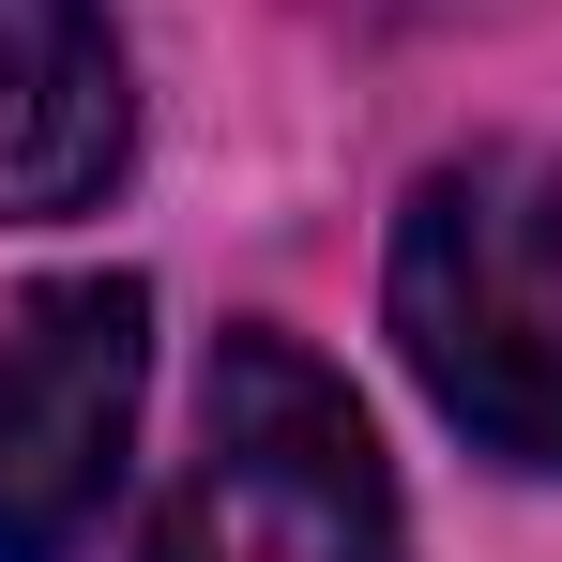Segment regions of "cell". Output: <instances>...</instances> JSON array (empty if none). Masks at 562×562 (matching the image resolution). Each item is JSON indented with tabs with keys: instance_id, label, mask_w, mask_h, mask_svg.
<instances>
[{
	"instance_id": "3",
	"label": "cell",
	"mask_w": 562,
	"mask_h": 562,
	"mask_svg": "<svg viewBox=\"0 0 562 562\" xmlns=\"http://www.w3.org/2000/svg\"><path fill=\"white\" fill-rule=\"evenodd\" d=\"M153 395V289L46 274L0 319V562H92Z\"/></svg>"
},
{
	"instance_id": "1",
	"label": "cell",
	"mask_w": 562,
	"mask_h": 562,
	"mask_svg": "<svg viewBox=\"0 0 562 562\" xmlns=\"http://www.w3.org/2000/svg\"><path fill=\"white\" fill-rule=\"evenodd\" d=\"M380 335L486 471H562V153L471 137L395 198Z\"/></svg>"
},
{
	"instance_id": "4",
	"label": "cell",
	"mask_w": 562,
	"mask_h": 562,
	"mask_svg": "<svg viewBox=\"0 0 562 562\" xmlns=\"http://www.w3.org/2000/svg\"><path fill=\"white\" fill-rule=\"evenodd\" d=\"M137 153V61L106 0H0V228L92 213Z\"/></svg>"
},
{
	"instance_id": "2",
	"label": "cell",
	"mask_w": 562,
	"mask_h": 562,
	"mask_svg": "<svg viewBox=\"0 0 562 562\" xmlns=\"http://www.w3.org/2000/svg\"><path fill=\"white\" fill-rule=\"evenodd\" d=\"M153 562H411V502L366 395L289 319H228L198 380V441L153 502Z\"/></svg>"
}]
</instances>
